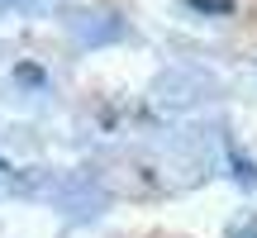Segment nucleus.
I'll return each instance as SVG.
<instances>
[{"instance_id":"1","label":"nucleus","mask_w":257,"mask_h":238,"mask_svg":"<svg viewBox=\"0 0 257 238\" xmlns=\"http://www.w3.org/2000/svg\"><path fill=\"white\" fill-rule=\"evenodd\" d=\"M186 5H195L200 15H229V10H233V0H186Z\"/></svg>"},{"instance_id":"2","label":"nucleus","mask_w":257,"mask_h":238,"mask_svg":"<svg viewBox=\"0 0 257 238\" xmlns=\"http://www.w3.org/2000/svg\"><path fill=\"white\" fill-rule=\"evenodd\" d=\"M238 238H257V219H252V224H243V229H238Z\"/></svg>"}]
</instances>
